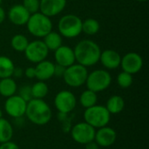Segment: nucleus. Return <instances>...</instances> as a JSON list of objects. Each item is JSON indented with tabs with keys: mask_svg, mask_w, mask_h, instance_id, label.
I'll return each instance as SVG.
<instances>
[{
	"mask_svg": "<svg viewBox=\"0 0 149 149\" xmlns=\"http://www.w3.org/2000/svg\"><path fill=\"white\" fill-rule=\"evenodd\" d=\"M24 75L28 79H34V78H36V70H35V67H32V66L27 67L24 70Z\"/></svg>",
	"mask_w": 149,
	"mask_h": 149,
	"instance_id": "obj_33",
	"label": "nucleus"
},
{
	"mask_svg": "<svg viewBox=\"0 0 149 149\" xmlns=\"http://www.w3.org/2000/svg\"><path fill=\"white\" fill-rule=\"evenodd\" d=\"M112 83V76L107 70H94L91 73H88L86 84L87 89L100 93L107 89Z\"/></svg>",
	"mask_w": 149,
	"mask_h": 149,
	"instance_id": "obj_6",
	"label": "nucleus"
},
{
	"mask_svg": "<svg viewBox=\"0 0 149 149\" xmlns=\"http://www.w3.org/2000/svg\"><path fill=\"white\" fill-rule=\"evenodd\" d=\"M96 129L86 122H79L75 124L70 129L72 140L81 145H86L94 141Z\"/></svg>",
	"mask_w": 149,
	"mask_h": 149,
	"instance_id": "obj_8",
	"label": "nucleus"
},
{
	"mask_svg": "<svg viewBox=\"0 0 149 149\" xmlns=\"http://www.w3.org/2000/svg\"><path fill=\"white\" fill-rule=\"evenodd\" d=\"M67 0H40L39 10L44 15L55 17L64 10Z\"/></svg>",
	"mask_w": 149,
	"mask_h": 149,
	"instance_id": "obj_14",
	"label": "nucleus"
},
{
	"mask_svg": "<svg viewBox=\"0 0 149 149\" xmlns=\"http://www.w3.org/2000/svg\"><path fill=\"white\" fill-rule=\"evenodd\" d=\"M29 44V41L27 38L24 35L22 34H17L14 35L11 38L10 45L11 47L18 52H24Z\"/></svg>",
	"mask_w": 149,
	"mask_h": 149,
	"instance_id": "obj_26",
	"label": "nucleus"
},
{
	"mask_svg": "<svg viewBox=\"0 0 149 149\" xmlns=\"http://www.w3.org/2000/svg\"><path fill=\"white\" fill-rule=\"evenodd\" d=\"M2 2H3V0H0V5H1V3H2Z\"/></svg>",
	"mask_w": 149,
	"mask_h": 149,
	"instance_id": "obj_39",
	"label": "nucleus"
},
{
	"mask_svg": "<svg viewBox=\"0 0 149 149\" xmlns=\"http://www.w3.org/2000/svg\"><path fill=\"white\" fill-rule=\"evenodd\" d=\"M100 23L94 18H87L82 21V31L87 35H95L100 31Z\"/></svg>",
	"mask_w": 149,
	"mask_h": 149,
	"instance_id": "obj_27",
	"label": "nucleus"
},
{
	"mask_svg": "<svg viewBox=\"0 0 149 149\" xmlns=\"http://www.w3.org/2000/svg\"><path fill=\"white\" fill-rule=\"evenodd\" d=\"M31 14L23 6V4H15L11 6L8 11L10 21L16 25H24L29 20Z\"/></svg>",
	"mask_w": 149,
	"mask_h": 149,
	"instance_id": "obj_16",
	"label": "nucleus"
},
{
	"mask_svg": "<svg viewBox=\"0 0 149 149\" xmlns=\"http://www.w3.org/2000/svg\"><path fill=\"white\" fill-rule=\"evenodd\" d=\"M134 1H137V2H147L148 0H134Z\"/></svg>",
	"mask_w": 149,
	"mask_h": 149,
	"instance_id": "obj_38",
	"label": "nucleus"
},
{
	"mask_svg": "<svg viewBox=\"0 0 149 149\" xmlns=\"http://www.w3.org/2000/svg\"><path fill=\"white\" fill-rule=\"evenodd\" d=\"M100 61L101 62L102 65L105 68L109 70H113L120 65L121 57L114 50L107 49L101 52Z\"/></svg>",
	"mask_w": 149,
	"mask_h": 149,
	"instance_id": "obj_17",
	"label": "nucleus"
},
{
	"mask_svg": "<svg viewBox=\"0 0 149 149\" xmlns=\"http://www.w3.org/2000/svg\"><path fill=\"white\" fill-rule=\"evenodd\" d=\"M133 82H134L133 75L128 72H126L124 71L121 72L120 73H119L117 76V84L121 88L130 87L132 86Z\"/></svg>",
	"mask_w": 149,
	"mask_h": 149,
	"instance_id": "obj_28",
	"label": "nucleus"
},
{
	"mask_svg": "<svg viewBox=\"0 0 149 149\" xmlns=\"http://www.w3.org/2000/svg\"><path fill=\"white\" fill-rule=\"evenodd\" d=\"M0 149H19V148L15 142L10 141L4 142V143H1Z\"/></svg>",
	"mask_w": 149,
	"mask_h": 149,
	"instance_id": "obj_31",
	"label": "nucleus"
},
{
	"mask_svg": "<svg viewBox=\"0 0 149 149\" xmlns=\"http://www.w3.org/2000/svg\"><path fill=\"white\" fill-rule=\"evenodd\" d=\"M24 52L30 62L38 64L47 58L49 50L42 40H34L32 42H29Z\"/></svg>",
	"mask_w": 149,
	"mask_h": 149,
	"instance_id": "obj_11",
	"label": "nucleus"
},
{
	"mask_svg": "<svg viewBox=\"0 0 149 149\" xmlns=\"http://www.w3.org/2000/svg\"><path fill=\"white\" fill-rule=\"evenodd\" d=\"M120 65L124 72L133 75L141 70L143 59L141 56L136 52H128L121 58Z\"/></svg>",
	"mask_w": 149,
	"mask_h": 149,
	"instance_id": "obj_12",
	"label": "nucleus"
},
{
	"mask_svg": "<svg viewBox=\"0 0 149 149\" xmlns=\"http://www.w3.org/2000/svg\"><path fill=\"white\" fill-rule=\"evenodd\" d=\"M54 58L56 63L64 67H68L76 61L73 49L67 45H61L54 51Z\"/></svg>",
	"mask_w": 149,
	"mask_h": 149,
	"instance_id": "obj_15",
	"label": "nucleus"
},
{
	"mask_svg": "<svg viewBox=\"0 0 149 149\" xmlns=\"http://www.w3.org/2000/svg\"><path fill=\"white\" fill-rule=\"evenodd\" d=\"M58 33L67 38L78 37L82 32V20L74 14H67L63 16L58 24Z\"/></svg>",
	"mask_w": 149,
	"mask_h": 149,
	"instance_id": "obj_5",
	"label": "nucleus"
},
{
	"mask_svg": "<svg viewBox=\"0 0 149 149\" xmlns=\"http://www.w3.org/2000/svg\"><path fill=\"white\" fill-rule=\"evenodd\" d=\"M71 1H75V0H71Z\"/></svg>",
	"mask_w": 149,
	"mask_h": 149,
	"instance_id": "obj_40",
	"label": "nucleus"
},
{
	"mask_svg": "<svg viewBox=\"0 0 149 149\" xmlns=\"http://www.w3.org/2000/svg\"><path fill=\"white\" fill-rule=\"evenodd\" d=\"M25 116L34 125L44 126L48 124L52 117L50 106L42 99H31L27 102Z\"/></svg>",
	"mask_w": 149,
	"mask_h": 149,
	"instance_id": "obj_2",
	"label": "nucleus"
},
{
	"mask_svg": "<svg viewBox=\"0 0 149 149\" xmlns=\"http://www.w3.org/2000/svg\"><path fill=\"white\" fill-rule=\"evenodd\" d=\"M110 114H118L121 113L125 108V100L120 95H113L111 96L105 106Z\"/></svg>",
	"mask_w": 149,
	"mask_h": 149,
	"instance_id": "obj_19",
	"label": "nucleus"
},
{
	"mask_svg": "<svg viewBox=\"0 0 149 149\" xmlns=\"http://www.w3.org/2000/svg\"><path fill=\"white\" fill-rule=\"evenodd\" d=\"M76 105L77 99L75 95L68 90L58 92L54 98V106L59 113L69 114L75 109Z\"/></svg>",
	"mask_w": 149,
	"mask_h": 149,
	"instance_id": "obj_9",
	"label": "nucleus"
},
{
	"mask_svg": "<svg viewBox=\"0 0 149 149\" xmlns=\"http://www.w3.org/2000/svg\"><path fill=\"white\" fill-rule=\"evenodd\" d=\"M26 107L27 101L17 94L8 97L4 102L5 113L13 119L24 117V115H25Z\"/></svg>",
	"mask_w": 149,
	"mask_h": 149,
	"instance_id": "obj_10",
	"label": "nucleus"
},
{
	"mask_svg": "<svg viewBox=\"0 0 149 149\" xmlns=\"http://www.w3.org/2000/svg\"><path fill=\"white\" fill-rule=\"evenodd\" d=\"M49 51H56L62 45V37L57 31H50L44 37L43 41Z\"/></svg>",
	"mask_w": 149,
	"mask_h": 149,
	"instance_id": "obj_21",
	"label": "nucleus"
},
{
	"mask_svg": "<svg viewBox=\"0 0 149 149\" xmlns=\"http://www.w3.org/2000/svg\"><path fill=\"white\" fill-rule=\"evenodd\" d=\"M5 17H6V13H5V10L0 6V24H2L4 19H5Z\"/></svg>",
	"mask_w": 149,
	"mask_h": 149,
	"instance_id": "obj_36",
	"label": "nucleus"
},
{
	"mask_svg": "<svg viewBox=\"0 0 149 149\" xmlns=\"http://www.w3.org/2000/svg\"><path fill=\"white\" fill-rule=\"evenodd\" d=\"M65 68L66 67H64V66H62L60 65L56 64L55 67H54V76H56V77H63V75L65 73Z\"/></svg>",
	"mask_w": 149,
	"mask_h": 149,
	"instance_id": "obj_32",
	"label": "nucleus"
},
{
	"mask_svg": "<svg viewBox=\"0 0 149 149\" xmlns=\"http://www.w3.org/2000/svg\"><path fill=\"white\" fill-rule=\"evenodd\" d=\"M75 60L78 64L89 67L100 61L101 50L97 43L90 39H84L79 42L73 49Z\"/></svg>",
	"mask_w": 149,
	"mask_h": 149,
	"instance_id": "obj_1",
	"label": "nucleus"
},
{
	"mask_svg": "<svg viewBox=\"0 0 149 149\" xmlns=\"http://www.w3.org/2000/svg\"><path fill=\"white\" fill-rule=\"evenodd\" d=\"M49 93V87L45 81L38 80L31 86L32 99H44Z\"/></svg>",
	"mask_w": 149,
	"mask_h": 149,
	"instance_id": "obj_25",
	"label": "nucleus"
},
{
	"mask_svg": "<svg viewBox=\"0 0 149 149\" xmlns=\"http://www.w3.org/2000/svg\"><path fill=\"white\" fill-rule=\"evenodd\" d=\"M85 147H86V149H100V148L94 141L86 144Z\"/></svg>",
	"mask_w": 149,
	"mask_h": 149,
	"instance_id": "obj_35",
	"label": "nucleus"
},
{
	"mask_svg": "<svg viewBox=\"0 0 149 149\" xmlns=\"http://www.w3.org/2000/svg\"><path fill=\"white\" fill-rule=\"evenodd\" d=\"M26 25L28 31L37 38H44L52 30V23L50 17L40 11L31 14Z\"/></svg>",
	"mask_w": 149,
	"mask_h": 149,
	"instance_id": "obj_3",
	"label": "nucleus"
},
{
	"mask_svg": "<svg viewBox=\"0 0 149 149\" xmlns=\"http://www.w3.org/2000/svg\"><path fill=\"white\" fill-rule=\"evenodd\" d=\"M98 101V96L97 93L87 89L84 91L79 97V103L80 105L85 108H89L94 105L97 104Z\"/></svg>",
	"mask_w": 149,
	"mask_h": 149,
	"instance_id": "obj_24",
	"label": "nucleus"
},
{
	"mask_svg": "<svg viewBox=\"0 0 149 149\" xmlns=\"http://www.w3.org/2000/svg\"><path fill=\"white\" fill-rule=\"evenodd\" d=\"M21 98H23L25 101H29L32 99V96H31V86H28V85H25V86H23L19 88L18 90V94Z\"/></svg>",
	"mask_w": 149,
	"mask_h": 149,
	"instance_id": "obj_30",
	"label": "nucleus"
},
{
	"mask_svg": "<svg viewBox=\"0 0 149 149\" xmlns=\"http://www.w3.org/2000/svg\"><path fill=\"white\" fill-rule=\"evenodd\" d=\"M87 76L88 72L86 67L79 64H73L65 68L62 78L67 86L77 88L86 84Z\"/></svg>",
	"mask_w": 149,
	"mask_h": 149,
	"instance_id": "obj_7",
	"label": "nucleus"
},
{
	"mask_svg": "<svg viewBox=\"0 0 149 149\" xmlns=\"http://www.w3.org/2000/svg\"><path fill=\"white\" fill-rule=\"evenodd\" d=\"M40 0H23V6L29 11L30 14L38 12Z\"/></svg>",
	"mask_w": 149,
	"mask_h": 149,
	"instance_id": "obj_29",
	"label": "nucleus"
},
{
	"mask_svg": "<svg viewBox=\"0 0 149 149\" xmlns=\"http://www.w3.org/2000/svg\"><path fill=\"white\" fill-rule=\"evenodd\" d=\"M2 117H3V112H2V110L0 108V118H2Z\"/></svg>",
	"mask_w": 149,
	"mask_h": 149,
	"instance_id": "obj_37",
	"label": "nucleus"
},
{
	"mask_svg": "<svg viewBox=\"0 0 149 149\" xmlns=\"http://www.w3.org/2000/svg\"><path fill=\"white\" fill-rule=\"evenodd\" d=\"M13 136V127L10 122L4 119L0 118V144L11 141Z\"/></svg>",
	"mask_w": 149,
	"mask_h": 149,
	"instance_id": "obj_22",
	"label": "nucleus"
},
{
	"mask_svg": "<svg viewBox=\"0 0 149 149\" xmlns=\"http://www.w3.org/2000/svg\"><path fill=\"white\" fill-rule=\"evenodd\" d=\"M117 139V133L116 131L108 127H103L98 128L95 132L94 141L101 148H108L113 145Z\"/></svg>",
	"mask_w": 149,
	"mask_h": 149,
	"instance_id": "obj_13",
	"label": "nucleus"
},
{
	"mask_svg": "<svg viewBox=\"0 0 149 149\" xmlns=\"http://www.w3.org/2000/svg\"><path fill=\"white\" fill-rule=\"evenodd\" d=\"M85 122L91 125L95 129L106 127L109 124L111 114L105 106L94 105L89 108H86L84 112Z\"/></svg>",
	"mask_w": 149,
	"mask_h": 149,
	"instance_id": "obj_4",
	"label": "nucleus"
},
{
	"mask_svg": "<svg viewBox=\"0 0 149 149\" xmlns=\"http://www.w3.org/2000/svg\"><path fill=\"white\" fill-rule=\"evenodd\" d=\"M24 74V71L21 67H16L14 68L13 70V73H12V76L15 77V78H21Z\"/></svg>",
	"mask_w": 149,
	"mask_h": 149,
	"instance_id": "obj_34",
	"label": "nucleus"
},
{
	"mask_svg": "<svg viewBox=\"0 0 149 149\" xmlns=\"http://www.w3.org/2000/svg\"><path fill=\"white\" fill-rule=\"evenodd\" d=\"M54 67L55 64L49 60H43L37 64L36 70V78L40 81H45L50 79L54 76Z\"/></svg>",
	"mask_w": 149,
	"mask_h": 149,
	"instance_id": "obj_18",
	"label": "nucleus"
},
{
	"mask_svg": "<svg viewBox=\"0 0 149 149\" xmlns=\"http://www.w3.org/2000/svg\"><path fill=\"white\" fill-rule=\"evenodd\" d=\"M14 68V63L10 58L6 56H0V79L12 77Z\"/></svg>",
	"mask_w": 149,
	"mask_h": 149,
	"instance_id": "obj_23",
	"label": "nucleus"
},
{
	"mask_svg": "<svg viewBox=\"0 0 149 149\" xmlns=\"http://www.w3.org/2000/svg\"><path fill=\"white\" fill-rule=\"evenodd\" d=\"M17 90L16 81L11 78H4L0 79V95L5 98L16 94Z\"/></svg>",
	"mask_w": 149,
	"mask_h": 149,
	"instance_id": "obj_20",
	"label": "nucleus"
}]
</instances>
